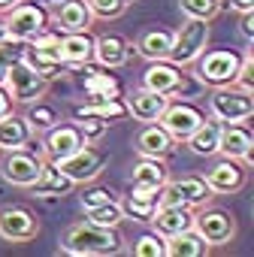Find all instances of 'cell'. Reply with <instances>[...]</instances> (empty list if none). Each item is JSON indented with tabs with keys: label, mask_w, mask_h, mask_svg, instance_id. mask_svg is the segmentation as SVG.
<instances>
[{
	"label": "cell",
	"mask_w": 254,
	"mask_h": 257,
	"mask_svg": "<svg viewBox=\"0 0 254 257\" xmlns=\"http://www.w3.org/2000/svg\"><path fill=\"white\" fill-rule=\"evenodd\" d=\"M61 248L67 254H115L121 248V236H118V227H100V224H91V221H82V224H73L61 242Z\"/></svg>",
	"instance_id": "cell-1"
},
{
	"label": "cell",
	"mask_w": 254,
	"mask_h": 257,
	"mask_svg": "<svg viewBox=\"0 0 254 257\" xmlns=\"http://www.w3.org/2000/svg\"><path fill=\"white\" fill-rule=\"evenodd\" d=\"M4 91H7V97L10 100H16V103H34V100H40L43 94H46V88H49V79L46 76H40L28 61H13V64H7L4 67Z\"/></svg>",
	"instance_id": "cell-2"
},
{
	"label": "cell",
	"mask_w": 254,
	"mask_h": 257,
	"mask_svg": "<svg viewBox=\"0 0 254 257\" xmlns=\"http://www.w3.org/2000/svg\"><path fill=\"white\" fill-rule=\"evenodd\" d=\"M209 46V22L200 19H188L176 34H173V46L167 52V61L176 67H188L194 64Z\"/></svg>",
	"instance_id": "cell-3"
},
{
	"label": "cell",
	"mask_w": 254,
	"mask_h": 257,
	"mask_svg": "<svg viewBox=\"0 0 254 257\" xmlns=\"http://www.w3.org/2000/svg\"><path fill=\"white\" fill-rule=\"evenodd\" d=\"M239 55L233 49H215V52H203L197 58V79L212 85V88H221V85H233L236 79V70H239Z\"/></svg>",
	"instance_id": "cell-4"
},
{
	"label": "cell",
	"mask_w": 254,
	"mask_h": 257,
	"mask_svg": "<svg viewBox=\"0 0 254 257\" xmlns=\"http://www.w3.org/2000/svg\"><path fill=\"white\" fill-rule=\"evenodd\" d=\"M209 109L218 121H245L254 115V97L251 91H242L236 85H221L212 91Z\"/></svg>",
	"instance_id": "cell-5"
},
{
	"label": "cell",
	"mask_w": 254,
	"mask_h": 257,
	"mask_svg": "<svg viewBox=\"0 0 254 257\" xmlns=\"http://www.w3.org/2000/svg\"><path fill=\"white\" fill-rule=\"evenodd\" d=\"M103 164H106L103 152H100V149H94L91 143H85V146H82V149H76L70 158L58 161V170H61L73 185H82V182H94V179L100 176Z\"/></svg>",
	"instance_id": "cell-6"
},
{
	"label": "cell",
	"mask_w": 254,
	"mask_h": 257,
	"mask_svg": "<svg viewBox=\"0 0 254 257\" xmlns=\"http://www.w3.org/2000/svg\"><path fill=\"white\" fill-rule=\"evenodd\" d=\"M46 31V13L34 4H16L7 16V34L16 43H31L37 34Z\"/></svg>",
	"instance_id": "cell-7"
},
{
	"label": "cell",
	"mask_w": 254,
	"mask_h": 257,
	"mask_svg": "<svg viewBox=\"0 0 254 257\" xmlns=\"http://www.w3.org/2000/svg\"><path fill=\"white\" fill-rule=\"evenodd\" d=\"M43 164L46 161L40 155H34V152H25V146L22 149H13L7 155V161H4V179L13 182V185H19V188H31L40 179Z\"/></svg>",
	"instance_id": "cell-8"
},
{
	"label": "cell",
	"mask_w": 254,
	"mask_h": 257,
	"mask_svg": "<svg viewBox=\"0 0 254 257\" xmlns=\"http://www.w3.org/2000/svg\"><path fill=\"white\" fill-rule=\"evenodd\" d=\"M194 230L203 236L206 245H227L236 236V221L230 212L221 209H206L200 215H194Z\"/></svg>",
	"instance_id": "cell-9"
},
{
	"label": "cell",
	"mask_w": 254,
	"mask_h": 257,
	"mask_svg": "<svg viewBox=\"0 0 254 257\" xmlns=\"http://www.w3.org/2000/svg\"><path fill=\"white\" fill-rule=\"evenodd\" d=\"M158 121H161V127H164L173 140L185 143V140L197 131V124L203 121V115H200V109L191 106V103H167V109L161 112Z\"/></svg>",
	"instance_id": "cell-10"
},
{
	"label": "cell",
	"mask_w": 254,
	"mask_h": 257,
	"mask_svg": "<svg viewBox=\"0 0 254 257\" xmlns=\"http://www.w3.org/2000/svg\"><path fill=\"white\" fill-rule=\"evenodd\" d=\"M218 155L233 158V161H254V137L248 127H242L239 121H227L218 134Z\"/></svg>",
	"instance_id": "cell-11"
},
{
	"label": "cell",
	"mask_w": 254,
	"mask_h": 257,
	"mask_svg": "<svg viewBox=\"0 0 254 257\" xmlns=\"http://www.w3.org/2000/svg\"><path fill=\"white\" fill-rule=\"evenodd\" d=\"M34 46H31V55H28V64L40 73V76H46V79H52L58 70H61V37H52V34H37L34 40H31Z\"/></svg>",
	"instance_id": "cell-12"
},
{
	"label": "cell",
	"mask_w": 254,
	"mask_h": 257,
	"mask_svg": "<svg viewBox=\"0 0 254 257\" xmlns=\"http://www.w3.org/2000/svg\"><path fill=\"white\" fill-rule=\"evenodd\" d=\"M82 146H85V137H82V131L76 124H52L49 137H46V158L52 164H58V161L70 158Z\"/></svg>",
	"instance_id": "cell-13"
},
{
	"label": "cell",
	"mask_w": 254,
	"mask_h": 257,
	"mask_svg": "<svg viewBox=\"0 0 254 257\" xmlns=\"http://www.w3.org/2000/svg\"><path fill=\"white\" fill-rule=\"evenodd\" d=\"M37 218L28 209H4L0 212V236L10 242H28L37 236Z\"/></svg>",
	"instance_id": "cell-14"
},
{
	"label": "cell",
	"mask_w": 254,
	"mask_h": 257,
	"mask_svg": "<svg viewBox=\"0 0 254 257\" xmlns=\"http://www.w3.org/2000/svg\"><path fill=\"white\" fill-rule=\"evenodd\" d=\"M206 185L215 191V194H233L245 185V170L239 161L233 158H224L221 164H215L209 173H206Z\"/></svg>",
	"instance_id": "cell-15"
},
{
	"label": "cell",
	"mask_w": 254,
	"mask_h": 257,
	"mask_svg": "<svg viewBox=\"0 0 254 257\" xmlns=\"http://www.w3.org/2000/svg\"><path fill=\"white\" fill-rule=\"evenodd\" d=\"M152 224H155V233L167 239L173 233L191 230L194 227V212H191V206H158L155 215H152Z\"/></svg>",
	"instance_id": "cell-16"
},
{
	"label": "cell",
	"mask_w": 254,
	"mask_h": 257,
	"mask_svg": "<svg viewBox=\"0 0 254 257\" xmlns=\"http://www.w3.org/2000/svg\"><path fill=\"white\" fill-rule=\"evenodd\" d=\"M167 103H170V97L167 94H158V91H149V88H140V91H134L131 97H127V112H131L137 121H158L161 118V112L167 109Z\"/></svg>",
	"instance_id": "cell-17"
},
{
	"label": "cell",
	"mask_w": 254,
	"mask_h": 257,
	"mask_svg": "<svg viewBox=\"0 0 254 257\" xmlns=\"http://www.w3.org/2000/svg\"><path fill=\"white\" fill-rule=\"evenodd\" d=\"M55 25L64 34H76V31H88L94 25V16H91L85 0H64L55 10Z\"/></svg>",
	"instance_id": "cell-18"
},
{
	"label": "cell",
	"mask_w": 254,
	"mask_h": 257,
	"mask_svg": "<svg viewBox=\"0 0 254 257\" xmlns=\"http://www.w3.org/2000/svg\"><path fill=\"white\" fill-rule=\"evenodd\" d=\"M179 85H182V73H179L176 64L152 61V67H149L146 76H143V88L158 91V94H167V97H170L173 91H179Z\"/></svg>",
	"instance_id": "cell-19"
},
{
	"label": "cell",
	"mask_w": 254,
	"mask_h": 257,
	"mask_svg": "<svg viewBox=\"0 0 254 257\" xmlns=\"http://www.w3.org/2000/svg\"><path fill=\"white\" fill-rule=\"evenodd\" d=\"M170 149H173V137L155 121H149L137 137V152L143 158H167Z\"/></svg>",
	"instance_id": "cell-20"
},
{
	"label": "cell",
	"mask_w": 254,
	"mask_h": 257,
	"mask_svg": "<svg viewBox=\"0 0 254 257\" xmlns=\"http://www.w3.org/2000/svg\"><path fill=\"white\" fill-rule=\"evenodd\" d=\"M94 58V37L88 31H76V34H64L61 37V61L64 64H88Z\"/></svg>",
	"instance_id": "cell-21"
},
{
	"label": "cell",
	"mask_w": 254,
	"mask_h": 257,
	"mask_svg": "<svg viewBox=\"0 0 254 257\" xmlns=\"http://www.w3.org/2000/svg\"><path fill=\"white\" fill-rule=\"evenodd\" d=\"M206 242L203 236L191 227V230H182V233H173L164 239V257H203L206 254Z\"/></svg>",
	"instance_id": "cell-22"
},
{
	"label": "cell",
	"mask_w": 254,
	"mask_h": 257,
	"mask_svg": "<svg viewBox=\"0 0 254 257\" xmlns=\"http://www.w3.org/2000/svg\"><path fill=\"white\" fill-rule=\"evenodd\" d=\"M164 185H167V167L161 164V158H143L134 167V191L158 194Z\"/></svg>",
	"instance_id": "cell-23"
},
{
	"label": "cell",
	"mask_w": 254,
	"mask_h": 257,
	"mask_svg": "<svg viewBox=\"0 0 254 257\" xmlns=\"http://www.w3.org/2000/svg\"><path fill=\"white\" fill-rule=\"evenodd\" d=\"M31 131L34 127L28 124V118L22 115H0V149L4 152H13V149H22L28 140H31Z\"/></svg>",
	"instance_id": "cell-24"
},
{
	"label": "cell",
	"mask_w": 254,
	"mask_h": 257,
	"mask_svg": "<svg viewBox=\"0 0 254 257\" xmlns=\"http://www.w3.org/2000/svg\"><path fill=\"white\" fill-rule=\"evenodd\" d=\"M94 58L103 64V67H121L127 58H131V46L127 40H121L118 34H106L100 40H94Z\"/></svg>",
	"instance_id": "cell-25"
},
{
	"label": "cell",
	"mask_w": 254,
	"mask_h": 257,
	"mask_svg": "<svg viewBox=\"0 0 254 257\" xmlns=\"http://www.w3.org/2000/svg\"><path fill=\"white\" fill-rule=\"evenodd\" d=\"M31 188H34L40 197H64V194L73 188V182L58 170V164L49 161V164H43V173H40V179H37Z\"/></svg>",
	"instance_id": "cell-26"
},
{
	"label": "cell",
	"mask_w": 254,
	"mask_h": 257,
	"mask_svg": "<svg viewBox=\"0 0 254 257\" xmlns=\"http://www.w3.org/2000/svg\"><path fill=\"white\" fill-rule=\"evenodd\" d=\"M218 134H221V124H218V121H200L197 131H194L185 143L191 146L194 155L209 158V155H218Z\"/></svg>",
	"instance_id": "cell-27"
},
{
	"label": "cell",
	"mask_w": 254,
	"mask_h": 257,
	"mask_svg": "<svg viewBox=\"0 0 254 257\" xmlns=\"http://www.w3.org/2000/svg\"><path fill=\"white\" fill-rule=\"evenodd\" d=\"M155 209H158V194L152 191H131V197L121 203L124 218H134V221H152Z\"/></svg>",
	"instance_id": "cell-28"
},
{
	"label": "cell",
	"mask_w": 254,
	"mask_h": 257,
	"mask_svg": "<svg viewBox=\"0 0 254 257\" xmlns=\"http://www.w3.org/2000/svg\"><path fill=\"white\" fill-rule=\"evenodd\" d=\"M173 46V34L170 31H146L140 37V55L149 61H167V52Z\"/></svg>",
	"instance_id": "cell-29"
},
{
	"label": "cell",
	"mask_w": 254,
	"mask_h": 257,
	"mask_svg": "<svg viewBox=\"0 0 254 257\" xmlns=\"http://www.w3.org/2000/svg\"><path fill=\"white\" fill-rule=\"evenodd\" d=\"M173 188L182 194L185 206H203V203H209V197H212V188H209L206 179H200V176L179 179V182H173Z\"/></svg>",
	"instance_id": "cell-30"
},
{
	"label": "cell",
	"mask_w": 254,
	"mask_h": 257,
	"mask_svg": "<svg viewBox=\"0 0 254 257\" xmlns=\"http://www.w3.org/2000/svg\"><path fill=\"white\" fill-rule=\"evenodd\" d=\"M85 221H91V224H100V227H118L121 221H124V212H121V203H115V200H106V203H100V206H94V209H85Z\"/></svg>",
	"instance_id": "cell-31"
},
{
	"label": "cell",
	"mask_w": 254,
	"mask_h": 257,
	"mask_svg": "<svg viewBox=\"0 0 254 257\" xmlns=\"http://www.w3.org/2000/svg\"><path fill=\"white\" fill-rule=\"evenodd\" d=\"M85 91L91 97H118V82L109 73H88L85 76Z\"/></svg>",
	"instance_id": "cell-32"
},
{
	"label": "cell",
	"mask_w": 254,
	"mask_h": 257,
	"mask_svg": "<svg viewBox=\"0 0 254 257\" xmlns=\"http://www.w3.org/2000/svg\"><path fill=\"white\" fill-rule=\"evenodd\" d=\"M179 7L185 13V19H200V22H209L218 7H221V0H179Z\"/></svg>",
	"instance_id": "cell-33"
},
{
	"label": "cell",
	"mask_w": 254,
	"mask_h": 257,
	"mask_svg": "<svg viewBox=\"0 0 254 257\" xmlns=\"http://www.w3.org/2000/svg\"><path fill=\"white\" fill-rule=\"evenodd\" d=\"M55 121H58L55 106L34 100V109H31V115H28V124H31V127H37V131H49V127H52Z\"/></svg>",
	"instance_id": "cell-34"
},
{
	"label": "cell",
	"mask_w": 254,
	"mask_h": 257,
	"mask_svg": "<svg viewBox=\"0 0 254 257\" xmlns=\"http://www.w3.org/2000/svg\"><path fill=\"white\" fill-rule=\"evenodd\" d=\"M94 19H118L127 7V0H85Z\"/></svg>",
	"instance_id": "cell-35"
},
{
	"label": "cell",
	"mask_w": 254,
	"mask_h": 257,
	"mask_svg": "<svg viewBox=\"0 0 254 257\" xmlns=\"http://www.w3.org/2000/svg\"><path fill=\"white\" fill-rule=\"evenodd\" d=\"M76 115L82 118L76 127L82 131L85 143H91V140H100V137H103V131H106V121H103L100 115H91V112H76Z\"/></svg>",
	"instance_id": "cell-36"
},
{
	"label": "cell",
	"mask_w": 254,
	"mask_h": 257,
	"mask_svg": "<svg viewBox=\"0 0 254 257\" xmlns=\"http://www.w3.org/2000/svg\"><path fill=\"white\" fill-rule=\"evenodd\" d=\"M134 254L137 257H164V236H158V233L140 236L134 245Z\"/></svg>",
	"instance_id": "cell-37"
},
{
	"label": "cell",
	"mask_w": 254,
	"mask_h": 257,
	"mask_svg": "<svg viewBox=\"0 0 254 257\" xmlns=\"http://www.w3.org/2000/svg\"><path fill=\"white\" fill-rule=\"evenodd\" d=\"M233 85H236V88H242V91H254V58H251V52H245V55H242Z\"/></svg>",
	"instance_id": "cell-38"
},
{
	"label": "cell",
	"mask_w": 254,
	"mask_h": 257,
	"mask_svg": "<svg viewBox=\"0 0 254 257\" xmlns=\"http://www.w3.org/2000/svg\"><path fill=\"white\" fill-rule=\"evenodd\" d=\"M106 200H112V197H109V191H103V188H94V191H85V194H82V206H85V209H94V206H100V203H106Z\"/></svg>",
	"instance_id": "cell-39"
},
{
	"label": "cell",
	"mask_w": 254,
	"mask_h": 257,
	"mask_svg": "<svg viewBox=\"0 0 254 257\" xmlns=\"http://www.w3.org/2000/svg\"><path fill=\"white\" fill-rule=\"evenodd\" d=\"M242 37L245 40L254 37V13H242Z\"/></svg>",
	"instance_id": "cell-40"
},
{
	"label": "cell",
	"mask_w": 254,
	"mask_h": 257,
	"mask_svg": "<svg viewBox=\"0 0 254 257\" xmlns=\"http://www.w3.org/2000/svg\"><path fill=\"white\" fill-rule=\"evenodd\" d=\"M230 4V10H236L239 16L242 13H254V0H227Z\"/></svg>",
	"instance_id": "cell-41"
},
{
	"label": "cell",
	"mask_w": 254,
	"mask_h": 257,
	"mask_svg": "<svg viewBox=\"0 0 254 257\" xmlns=\"http://www.w3.org/2000/svg\"><path fill=\"white\" fill-rule=\"evenodd\" d=\"M10 112V97H7V91L0 88V115H7Z\"/></svg>",
	"instance_id": "cell-42"
},
{
	"label": "cell",
	"mask_w": 254,
	"mask_h": 257,
	"mask_svg": "<svg viewBox=\"0 0 254 257\" xmlns=\"http://www.w3.org/2000/svg\"><path fill=\"white\" fill-rule=\"evenodd\" d=\"M10 40V34H7V22H0V46H4Z\"/></svg>",
	"instance_id": "cell-43"
},
{
	"label": "cell",
	"mask_w": 254,
	"mask_h": 257,
	"mask_svg": "<svg viewBox=\"0 0 254 257\" xmlns=\"http://www.w3.org/2000/svg\"><path fill=\"white\" fill-rule=\"evenodd\" d=\"M16 4H22V0H0V10H13Z\"/></svg>",
	"instance_id": "cell-44"
},
{
	"label": "cell",
	"mask_w": 254,
	"mask_h": 257,
	"mask_svg": "<svg viewBox=\"0 0 254 257\" xmlns=\"http://www.w3.org/2000/svg\"><path fill=\"white\" fill-rule=\"evenodd\" d=\"M4 67H7V64H4V58H0V79H4Z\"/></svg>",
	"instance_id": "cell-45"
}]
</instances>
